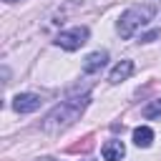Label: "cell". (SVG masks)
Wrapping results in <instances>:
<instances>
[{
  "instance_id": "6da1fadb",
  "label": "cell",
  "mask_w": 161,
  "mask_h": 161,
  "mask_svg": "<svg viewBox=\"0 0 161 161\" xmlns=\"http://www.w3.org/2000/svg\"><path fill=\"white\" fill-rule=\"evenodd\" d=\"M88 96L83 93V96H78V98H68V101H60L45 118H43V131L45 133H58V131H63V128H68L73 121H78V116L86 111V106H88Z\"/></svg>"
},
{
  "instance_id": "7a4b0ae2",
  "label": "cell",
  "mask_w": 161,
  "mask_h": 161,
  "mask_svg": "<svg viewBox=\"0 0 161 161\" xmlns=\"http://www.w3.org/2000/svg\"><path fill=\"white\" fill-rule=\"evenodd\" d=\"M153 15H156V8H153V5H133V8H128V10L118 18V25H116V28H118V35H121L123 40L133 38V33H136L138 28L148 25Z\"/></svg>"
},
{
  "instance_id": "3957f363",
  "label": "cell",
  "mask_w": 161,
  "mask_h": 161,
  "mask_svg": "<svg viewBox=\"0 0 161 161\" xmlns=\"http://www.w3.org/2000/svg\"><path fill=\"white\" fill-rule=\"evenodd\" d=\"M86 40H88V28H83V25H75V28H70V30H63V33L55 38V43H58L63 50H78Z\"/></svg>"
},
{
  "instance_id": "277c9868",
  "label": "cell",
  "mask_w": 161,
  "mask_h": 161,
  "mask_svg": "<svg viewBox=\"0 0 161 161\" xmlns=\"http://www.w3.org/2000/svg\"><path fill=\"white\" fill-rule=\"evenodd\" d=\"M40 96H35V93H18L15 98H13V108L18 111V113H30V111H38L40 108Z\"/></svg>"
},
{
  "instance_id": "5b68a950",
  "label": "cell",
  "mask_w": 161,
  "mask_h": 161,
  "mask_svg": "<svg viewBox=\"0 0 161 161\" xmlns=\"http://www.w3.org/2000/svg\"><path fill=\"white\" fill-rule=\"evenodd\" d=\"M101 156H103V161H121V158L126 156V146H123V141H118V138L106 141V143L101 146Z\"/></svg>"
},
{
  "instance_id": "8992f818",
  "label": "cell",
  "mask_w": 161,
  "mask_h": 161,
  "mask_svg": "<svg viewBox=\"0 0 161 161\" xmlns=\"http://www.w3.org/2000/svg\"><path fill=\"white\" fill-rule=\"evenodd\" d=\"M106 60H108V53H106V50H96V53H91V55L86 58L83 70H86V73H98V70L106 65Z\"/></svg>"
},
{
  "instance_id": "52a82bcc",
  "label": "cell",
  "mask_w": 161,
  "mask_h": 161,
  "mask_svg": "<svg viewBox=\"0 0 161 161\" xmlns=\"http://www.w3.org/2000/svg\"><path fill=\"white\" fill-rule=\"evenodd\" d=\"M131 73H133V60H121V63L111 70L108 80H111V83H121V80H126Z\"/></svg>"
},
{
  "instance_id": "ba28073f",
  "label": "cell",
  "mask_w": 161,
  "mask_h": 161,
  "mask_svg": "<svg viewBox=\"0 0 161 161\" xmlns=\"http://www.w3.org/2000/svg\"><path fill=\"white\" fill-rule=\"evenodd\" d=\"M151 141H153V131H151L148 126H138V128H133V143H136L138 148H148Z\"/></svg>"
},
{
  "instance_id": "9c48e42d",
  "label": "cell",
  "mask_w": 161,
  "mask_h": 161,
  "mask_svg": "<svg viewBox=\"0 0 161 161\" xmlns=\"http://www.w3.org/2000/svg\"><path fill=\"white\" fill-rule=\"evenodd\" d=\"M143 116H146V118H156V116H161V98H158V101H151V103L143 108Z\"/></svg>"
},
{
  "instance_id": "30bf717a",
  "label": "cell",
  "mask_w": 161,
  "mask_h": 161,
  "mask_svg": "<svg viewBox=\"0 0 161 161\" xmlns=\"http://www.w3.org/2000/svg\"><path fill=\"white\" fill-rule=\"evenodd\" d=\"M158 35H161V30H151V33H146L141 40H143V43H148V40H153V38H158Z\"/></svg>"
},
{
  "instance_id": "8fae6325",
  "label": "cell",
  "mask_w": 161,
  "mask_h": 161,
  "mask_svg": "<svg viewBox=\"0 0 161 161\" xmlns=\"http://www.w3.org/2000/svg\"><path fill=\"white\" fill-rule=\"evenodd\" d=\"M40 161H55V158H40Z\"/></svg>"
},
{
  "instance_id": "7c38bea8",
  "label": "cell",
  "mask_w": 161,
  "mask_h": 161,
  "mask_svg": "<svg viewBox=\"0 0 161 161\" xmlns=\"http://www.w3.org/2000/svg\"><path fill=\"white\" fill-rule=\"evenodd\" d=\"M5 3H15V0H5Z\"/></svg>"
}]
</instances>
